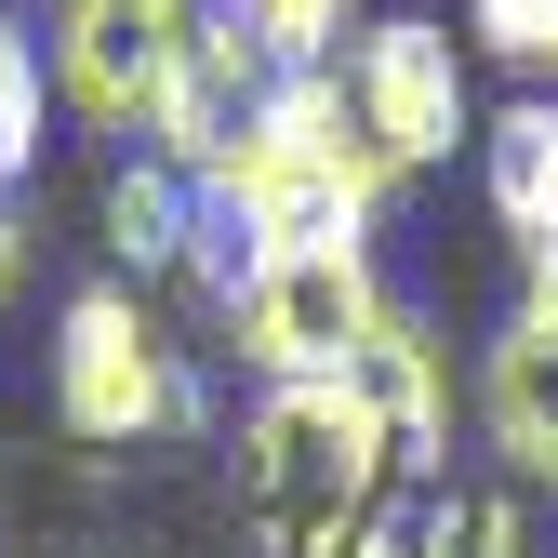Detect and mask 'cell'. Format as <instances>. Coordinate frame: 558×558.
Instances as JSON below:
<instances>
[{
    "instance_id": "obj_1",
    "label": "cell",
    "mask_w": 558,
    "mask_h": 558,
    "mask_svg": "<svg viewBox=\"0 0 558 558\" xmlns=\"http://www.w3.org/2000/svg\"><path fill=\"white\" fill-rule=\"evenodd\" d=\"M214 186V214L253 227V253H293V240H373L386 214V147L360 133V107H345V66H266L253 81V120H240V147L199 173Z\"/></svg>"
},
{
    "instance_id": "obj_2",
    "label": "cell",
    "mask_w": 558,
    "mask_h": 558,
    "mask_svg": "<svg viewBox=\"0 0 558 558\" xmlns=\"http://www.w3.org/2000/svg\"><path fill=\"white\" fill-rule=\"evenodd\" d=\"M386 493H412V478H399L386 426L345 399V373L332 386H253V412H240V519H253L266 558H306L332 532H360Z\"/></svg>"
},
{
    "instance_id": "obj_3",
    "label": "cell",
    "mask_w": 558,
    "mask_h": 558,
    "mask_svg": "<svg viewBox=\"0 0 558 558\" xmlns=\"http://www.w3.org/2000/svg\"><path fill=\"white\" fill-rule=\"evenodd\" d=\"M53 426L94 452H133L160 426H214V386L186 373V345L160 332V306L133 279H94V293L53 306Z\"/></svg>"
},
{
    "instance_id": "obj_4",
    "label": "cell",
    "mask_w": 558,
    "mask_h": 558,
    "mask_svg": "<svg viewBox=\"0 0 558 558\" xmlns=\"http://www.w3.org/2000/svg\"><path fill=\"white\" fill-rule=\"evenodd\" d=\"M386 306H399V293H386L373 240H293V253H253L227 332H240L253 386H332V373L386 332Z\"/></svg>"
},
{
    "instance_id": "obj_5",
    "label": "cell",
    "mask_w": 558,
    "mask_h": 558,
    "mask_svg": "<svg viewBox=\"0 0 558 558\" xmlns=\"http://www.w3.org/2000/svg\"><path fill=\"white\" fill-rule=\"evenodd\" d=\"M199 27H214V0H53V94L81 107L94 133H133L147 147Z\"/></svg>"
},
{
    "instance_id": "obj_6",
    "label": "cell",
    "mask_w": 558,
    "mask_h": 558,
    "mask_svg": "<svg viewBox=\"0 0 558 558\" xmlns=\"http://www.w3.org/2000/svg\"><path fill=\"white\" fill-rule=\"evenodd\" d=\"M345 107H360V133L386 147V173H439L452 147H478L465 53H452V27H426V14H373L360 40H345Z\"/></svg>"
},
{
    "instance_id": "obj_7",
    "label": "cell",
    "mask_w": 558,
    "mask_h": 558,
    "mask_svg": "<svg viewBox=\"0 0 558 558\" xmlns=\"http://www.w3.org/2000/svg\"><path fill=\"white\" fill-rule=\"evenodd\" d=\"M345 399L386 426V452H399V478L412 493H439L452 478V426H465V386H452V345L412 319V306H386V332L345 360Z\"/></svg>"
},
{
    "instance_id": "obj_8",
    "label": "cell",
    "mask_w": 558,
    "mask_h": 558,
    "mask_svg": "<svg viewBox=\"0 0 558 558\" xmlns=\"http://www.w3.org/2000/svg\"><path fill=\"white\" fill-rule=\"evenodd\" d=\"M465 412H478V439H493V465L519 478V493H558V319L519 306L493 345H478Z\"/></svg>"
},
{
    "instance_id": "obj_9",
    "label": "cell",
    "mask_w": 558,
    "mask_h": 558,
    "mask_svg": "<svg viewBox=\"0 0 558 558\" xmlns=\"http://www.w3.org/2000/svg\"><path fill=\"white\" fill-rule=\"evenodd\" d=\"M253 81H266V53L214 14V27H199V53H186V81H173V107H160V133H147V147L160 160H186V173H214L227 147H240V120H253Z\"/></svg>"
},
{
    "instance_id": "obj_10",
    "label": "cell",
    "mask_w": 558,
    "mask_h": 558,
    "mask_svg": "<svg viewBox=\"0 0 558 558\" xmlns=\"http://www.w3.org/2000/svg\"><path fill=\"white\" fill-rule=\"evenodd\" d=\"M186 240H199V173L160 160V147H133L107 173V253H120V279L133 293H147V279H186Z\"/></svg>"
},
{
    "instance_id": "obj_11",
    "label": "cell",
    "mask_w": 558,
    "mask_h": 558,
    "mask_svg": "<svg viewBox=\"0 0 558 558\" xmlns=\"http://www.w3.org/2000/svg\"><path fill=\"white\" fill-rule=\"evenodd\" d=\"M478 186H493V214L519 253L558 240V81H532L506 120H478Z\"/></svg>"
},
{
    "instance_id": "obj_12",
    "label": "cell",
    "mask_w": 558,
    "mask_h": 558,
    "mask_svg": "<svg viewBox=\"0 0 558 558\" xmlns=\"http://www.w3.org/2000/svg\"><path fill=\"white\" fill-rule=\"evenodd\" d=\"M412 558H532V506L519 493H412Z\"/></svg>"
},
{
    "instance_id": "obj_13",
    "label": "cell",
    "mask_w": 558,
    "mask_h": 558,
    "mask_svg": "<svg viewBox=\"0 0 558 558\" xmlns=\"http://www.w3.org/2000/svg\"><path fill=\"white\" fill-rule=\"evenodd\" d=\"M345 14H360V0H227V27H240L266 66H319V53L345 40Z\"/></svg>"
},
{
    "instance_id": "obj_14",
    "label": "cell",
    "mask_w": 558,
    "mask_h": 558,
    "mask_svg": "<svg viewBox=\"0 0 558 558\" xmlns=\"http://www.w3.org/2000/svg\"><path fill=\"white\" fill-rule=\"evenodd\" d=\"M40 120H53V66L27 53V27L0 14V186L40 160Z\"/></svg>"
},
{
    "instance_id": "obj_15",
    "label": "cell",
    "mask_w": 558,
    "mask_h": 558,
    "mask_svg": "<svg viewBox=\"0 0 558 558\" xmlns=\"http://www.w3.org/2000/svg\"><path fill=\"white\" fill-rule=\"evenodd\" d=\"M478 53H506L519 81H558V0H465Z\"/></svg>"
},
{
    "instance_id": "obj_16",
    "label": "cell",
    "mask_w": 558,
    "mask_h": 558,
    "mask_svg": "<svg viewBox=\"0 0 558 558\" xmlns=\"http://www.w3.org/2000/svg\"><path fill=\"white\" fill-rule=\"evenodd\" d=\"M306 558H412V493H386L360 532H332V545H306Z\"/></svg>"
},
{
    "instance_id": "obj_17",
    "label": "cell",
    "mask_w": 558,
    "mask_h": 558,
    "mask_svg": "<svg viewBox=\"0 0 558 558\" xmlns=\"http://www.w3.org/2000/svg\"><path fill=\"white\" fill-rule=\"evenodd\" d=\"M519 306H532V319H558V240H545V253H519Z\"/></svg>"
},
{
    "instance_id": "obj_18",
    "label": "cell",
    "mask_w": 558,
    "mask_h": 558,
    "mask_svg": "<svg viewBox=\"0 0 558 558\" xmlns=\"http://www.w3.org/2000/svg\"><path fill=\"white\" fill-rule=\"evenodd\" d=\"M27 253H40V240H27L14 214H0V306H14V279H27Z\"/></svg>"
}]
</instances>
